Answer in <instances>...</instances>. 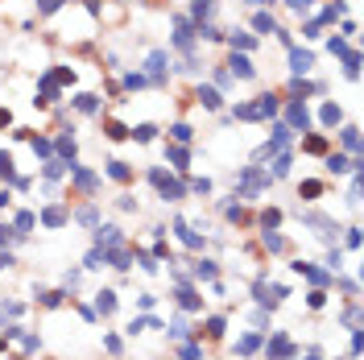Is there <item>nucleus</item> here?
I'll list each match as a JSON object with an SVG mask.
<instances>
[{
  "mask_svg": "<svg viewBox=\"0 0 364 360\" xmlns=\"http://www.w3.org/2000/svg\"><path fill=\"white\" fill-rule=\"evenodd\" d=\"M290 356H294V344H290L286 340V335H273V340H269V360H290Z\"/></svg>",
  "mask_w": 364,
  "mask_h": 360,
  "instance_id": "f257e3e1",
  "label": "nucleus"
},
{
  "mask_svg": "<svg viewBox=\"0 0 364 360\" xmlns=\"http://www.w3.org/2000/svg\"><path fill=\"white\" fill-rule=\"evenodd\" d=\"M154 182L161 187V199H182V187H178V182H170L161 170H154Z\"/></svg>",
  "mask_w": 364,
  "mask_h": 360,
  "instance_id": "f03ea898",
  "label": "nucleus"
},
{
  "mask_svg": "<svg viewBox=\"0 0 364 360\" xmlns=\"http://www.w3.org/2000/svg\"><path fill=\"white\" fill-rule=\"evenodd\" d=\"M240 182H244V195H253V191H261L265 182H269V174H261V170H244Z\"/></svg>",
  "mask_w": 364,
  "mask_h": 360,
  "instance_id": "7ed1b4c3",
  "label": "nucleus"
},
{
  "mask_svg": "<svg viewBox=\"0 0 364 360\" xmlns=\"http://www.w3.org/2000/svg\"><path fill=\"white\" fill-rule=\"evenodd\" d=\"M311 66H314V58H311L307 50H294V54H290V71H294V75H307Z\"/></svg>",
  "mask_w": 364,
  "mask_h": 360,
  "instance_id": "20e7f679",
  "label": "nucleus"
},
{
  "mask_svg": "<svg viewBox=\"0 0 364 360\" xmlns=\"http://www.w3.org/2000/svg\"><path fill=\"white\" fill-rule=\"evenodd\" d=\"M294 269H298V273H307V277H311V282H314V286H327V282H331V273H323V269H314V265H302V261H298V265H294Z\"/></svg>",
  "mask_w": 364,
  "mask_h": 360,
  "instance_id": "39448f33",
  "label": "nucleus"
},
{
  "mask_svg": "<svg viewBox=\"0 0 364 360\" xmlns=\"http://www.w3.org/2000/svg\"><path fill=\"white\" fill-rule=\"evenodd\" d=\"M96 310H100V315H112V310H116V294H112V290H100V294H96Z\"/></svg>",
  "mask_w": 364,
  "mask_h": 360,
  "instance_id": "423d86ee",
  "label": "nucleus"
},
{
  "mask_svg": "<svg viewBox=\"0 0 364 360\" xmlns=\"http://www.w3.org/2000/svg\"><path fill=\"white\" fill-rule=\"evenodd\" d=\"M290 124H294V129H307V124H311V116H307L302 103H290Z\"/></svg>",
  "mask_w": 364,
  "mask_h": 360,
  "instance_id": "0eeeda50",
  "label": "nucleus"
},
{
  "mask_svg": "<svg viewBox=\"0 0 364 360\" xmlns=\"http://www.w3.org/2000/svg\"><path fill=\"white\" fill-rule=\"evenodd\" d=\"M174 232H178V240H182L186 249H199V245H203V240H199V236H195V232L186 228V224H174Z\"/></svg>",
  "mask_w": 364,
  "mask_h": 360,
  "instance_id": "6e6552de",
  "label": "nucleus"
},
{
  "mask_svg": "<svg viewBox=\"0 0 364 360\" xmlns=\"http://www.w3.org/2000/svg\"><path fill=\"white\" fill-rule=\"evenodd\" d=\"M178 303H182L186 310H195V307H199V294H195V290H191V286H186V282L178 286Z\"/></svg>",
  "mask_w": 364,
  "mask_h": 360,
  "instance_id": "1a4fd4ad",
  "label": "nucleus"
},
{
  "mask_svg": "<svg viewBox=\"0 0 364 360\" xmlns=\"http://www.w3.org/2000/svg\"><path fill=\"white\" fill-rule=\"evenodd\" d=\"M100 245L104 249H116V245H120V232H116V228H100Z\"/></svg>",
  "mask_w": 364,
  "mask_h": 360,
  "instance_id": "9d476101",
  "label": "nucleus"
},
{
  "mask_svg": "<svg viewBox=\"0 0 364 360\" xmlns=\"http://www.w3.org/2000/svg\"><path fill=\"white\" fill-rule=\"evenodd\" d=\"M161 71H166V54H149V75H154V79H161Z\"/></svg>",
  "mask_w": 364,
  "mask_h": 360,
  "instance_id": "9b49d317",
  "label": "nucleus"
},
{
  "mask_svg": "<svg viewBox=\"0 0 364 360\" xmlns=\"http://www.w3.org/2000/svg\"><path fill=\"white\" fill-rule=\"evenodd\" d=\"M195 277H199V282H211V277H215V265H211V261H199V265H195Z\"/></svg>",
  "mask_w": 364,
  "mask_h": 360,
  "instance_id": "f8f14e48",
  "label": "nucleus"
},
{
  "mask_svg": "<svg viewBox=\"0 0 364 360\" xmlns=\"http://www.w3.org/2000/svg\"><path fill=\"white\" fill-rule=\"evenodd\" d=\"M257 344H261V335H244V340L236 344V352H240V356H249V352H257Z\"/></svg>",
  "mask_w": 364,
  "mask_h": 360,
  "instance_id": "ddd939ff",
  "label": "nucleus"
},
{
  "mask_svg": "<svg viewBox=\"0 0 364 360\" xmlns=\"http://www.w3.org/2000/svg\"><path fill=\"white\" fill-rule=\"evenodd\" d=\"M166 331L174 335V340H186V335H191V327H186L182 319H174V323H166Z\"/></svg>",
  "mask_w": 364,
  "mask_h": 360,
  "instance_id": "4468645a",
  "label": "nucleus"
},
{
  "mask_svg": "<svg viewBox=\"0 0 364 360\" xmlns=\"http://www.w3.org/2000/svg\"><path fill=\"white\" fill-rule=\"evenodd\" d=\"M232 66H236V75H240V79H249V75H253V62H249L244 54H240V58H232Z\"/></svg>",
  "mask_w": 364,
  "mask_h": 360,
  "instance_id": "2eb2a0df",
  "label": "nucleus"
},
{
  "mask_svg": "<svg viewBox=\"0 0 364 360\" xmlns=\"http://www.w3.org/2000/svg\"><path fill=\"white\" fill-rule=\"evenodd\" d=\"M253 25H257V33H273V17H269V13H257Z\"/></svg>",
  "mask_w": 364,
  "mask_h": 360,
  "instance_id": "dca6fc26",
  "label": "nucleus"
},
{
  "mask_svg": "<svg viewBox=\"0 0 364 360\" xmlns=\"http://www.w3.org/2000/svg\"><path fill=\"white\" fill-rule=\"evenodd\" d=\"M344 145L356 154V149H360V129H344Z\"/></svg>",
  "mask_w": 364,
  "mask_h": 360,
  "instance_id": "f3484780",
  "label": "nucleus"
},
{
  "mask_svg": "<svg viewBox=\"0 0 364 360\" xmlns=\"http://www.w3.org/2000/svg\"><path fill=\"white\" fill-rule=\"evenodd\" d=\"M286 141H290V129H286V124H277V129H273V149H281Z\"/></svg>",
  "mask_w": 364,
  "mask_h": 360,
  "instance_id": "a211bd4d",
  "label": "nucleus"
},
{
  "mask_svg": "<svg viewBox=\"0 0 364 360\" xmlns=\"http://www.w3.org/2000/svg\"><path fill=\"white\" fill-rule=\"evenodd\" d=\"M75 182H79V187H96V174H87V170H75Z\"/></svg>",
  "mask_w": 364,
  "mask_h": 360,
  "instance_id": "6ab92c4d",
  "label": "nucleus"
},
{
  "mask_svg": "<svg viewBox=\"0 0 364 360\" xmlns=\"http://www.w3.org/2000/svg\"><path fill=\"white\" fill-rule=\"evenodd\" d=\"M199 100H203L207 108H219V96H215V91H211V87H203V91H199Z\"/></svg>",
  "mask_w": 364,
  "mask_h": 360,
  "instance_id": "aec40b11",
  "label": "nucleus"
},
{
  "mask_svg": "<svg viewBox=\"0 0 364 360\" xmlns=\"http://www.w3.org/2000/svg\"><path fill=\"white\" fill-rule=\"evenodd\" d=\"M265 249H269V253H281V249H286V240H281V236H269V232H265Z\"/></svg>",
  "mask_w": 364,
  "mask_h": 360,
  "instance_id": "412c9836",
  "label": "nucleus"
},
{
  "mask_svg": "<svg viewBox=\"0 0 364 360\" xmlns=\"http://www.w3.org/2000/svg\"><path fill=\"white\" fill-rule=\"evenodd\" d=\"M62 219H66V215L58 211V207H50V211H46V224H50V228H58V224H62Z\"/></svg>",
  "mask_w": 364,
  "mask_h": 360,
  "instance_id": "4be33fe9",
  "label": "nucleus"
},
{
  "mask_svg": "<svg viewBox=\"0 0 364 360\" xmlns=\"http://www.w3.org/2000/svg\"><path fill=\"white\" fill-rule=\"evenodd\" d=\"M339 120V108H335V103H327V108H323V124H335Z\"/></svg>",
  "mask_w": 364,
  "mask_h": 360,
  "instance_id": "5701e85b",
  "label": "nucleus"
},
{
  "mask_svg": "<svg viewBox=\"0 0 364 360\" xmlns=\"http://www.w3.org/2000/svg\"><path fill=\"white\" fill-rule=\"evenodd\" d=\"M108 174H112V178H128V166H124V161H112Z\"/></svg>",
  "mask_w": 364,
  "mask_h": 360,
  "instance_id": "b1692460",
  "label": "nucleus"
},
{
  "mask_svg": "<svg viewBox=\"0 0 364 360\" xmlns=\"http://www.w3.org/2000/svg\"><path fill=\"white\" fill-rule=\"evenodd\" d=\"M232 46H240V50H253V38H249V33H240V38L232 33Z\"/></svg>",
  "mask_w": 364,
  "mask_h": 360,
  "instance_id": "393cba45",
  "label": "nucleus"
},
{
  "mask_svg": "<svg viewBox=\"0 0 364 360\" xmlns=\"http://www.w3.org/2000/svg\"><path fill=\"white\" fill-rule=\"evenodd\" d=\"M17 228H21V232H29V228H33V215H29V211H21V215H17Z\"/></svg>",
  "mask_w": 364,
  "mask_h": 360,
  "instance_id": "a878e982",
  "label": "nucleus"
},
{
  "mask_svg": "<svg viewBox=\"0 0 364 360\" xmlns=\"http://www.w3.org/2000/svg\"><path fill=\"white\" fill-rule=\"evenodd\" d=\"M157 129H154V124H141V129H137V141H149V137H154Z\"/></svg>",
  "mask_w": 364,
  "mask_h": 360,
  "instance_id": "bb28decb",
  "label": "nucleus"
},
{
  "mask_svg": "<svg viewBox=\"0 0 364 360\" xmlns=\"http://www.w3.org/2000/svg\"><path fill=\"white\" fill-rule=\"evenodd\" d=\"M174 137H178V141H191V129H186V124H174V129H170Z\"/></svg>",
  "mask_w": 364,
  "mask_h": 360,
  "instance_id": "cd10ccee",
  "label": "nucleus"
},
{
  "mask_svg": "<svg viewBox=\"0 0 364 360\" xmlns=\"http://www.w3.org/2000/svg\"><path fill=\"white\" fill-rule=\"evenodd\" d=\"M207 335H224V319H211L207 323Z\"/></svg>",
  "mask_w": 364,
  "mask_h": 360,
  "instance_id": "c85d7f7f",
  "label": "nucleus"
},
{
  "mask_svg": "<svg viewBox=\"0 0 364 360\" xmlns=\"http://www.w3.org/2000/svg\"><path fill=\"white\" fill-rule=\"evenodd\" d=\"M100 261H104V253L96 249V253H87V269H100Z\"/></svg>",
  "mask_w": 364,
  "mask_h": 360,
  "instance_id": "c756f323",
  "label": "nucleus"
},
{
  "mask_svg": "<svg viewBox=\"0 0 364 360\" xmlns=\"http://www.w3.org/2000/svg\"><path fill=\"white\" fill-rule=\"evenodd\" d=\"M356 161H348V157H331V170H352Z\"/></svg>",
  "mask_w": 364,
  "mask_h": 360,
  "instance_id": "7c9ffc66",
  "label": "nucleus"
},
{
  "mask_svg": "<svg viewBox=\"0 0 364 360\" xmlns=\"http://www.w3.org/2000/svg\"><path fill=\"white\" fill-rule=\"evenodd\" d=\"M286 170H290V157H286V154H281V157L273 161V174H286Z\"/></svg>",
  "mask_w": 364,
  "mask_h": 360,
  "instance_id": "2f4dec72",
  "label": "nucleus"
},
{
  "mask_svg": "<svg viewBox=\"0 0 364 360\" xmlns=\"http://www.w3.org/2000/svg\"><path fill=\"white\" fill-rule=\"evenodd\" d=\"M182 360H199V348L195 344H182Z\"/></svg>",
  "mask_w": 364,
  "mask_h": 360,
  "instance_id": "473e14b6",
  "label": "nucleus"
},
{
  "mask_svg": "<svg viewBox=\"0 0 364 360\" xmlns=\"http://www.w3.org/2000/svg\"><path fill=\"white\" fill-rule=\"evenodd\" d=\"M8 170H13V157H8V154H0V174H8Z\"/></svg>",
  "mask_w": 364,
  "mask_h": 360,
  "instance_id": "72a5a7b5",
  "label": "nucleus"
},
{
  "mask_svg": "<svg viewBox=\"0 0 364 360\" xmlns=\"http://www.w3.org/2000/svg\"><path fill=\"white\" fill-rule=\"evenodd\" d=\"M58 4H62V0H42V13H54Z\"/></svg>",
  "mask_w": 364,
  "mask_h": 360,
  "instance_id": "f704fd0d",
  "label": "nucleus"
},
{
  "mask_svg": "<svg viewBox=\"0 0 364 360\" xmlns=\"http://www.w3.org/2000/svg\"><path fill=\"white\" fill-rule=\"evenodd\" d=\"M286 4H290V8H298V13H302V8H307V0H286Z\"/></svg>",
  "mask_w": 364,
  "mask_h": 360,
  "instance_id": "c9c22d12",
  "label": "nucleus"
},
{
  "mask_svg": "<svg viewBox=\"0 0 364 360\" xmlns=\"http://www.w3.org/2000/svg\"><path fill=\"white\" fill-rule=\"evenodd\" d=\"M4 240H8V228H0V245H4Z\"/></svg>",
  "mask_w": 364,
  "mask_h": 360,
  "instance_id": "e433bc0d",
  "label": "nucleus"
},
{
  "mask_svg": "<svg viewBox=\"0 0 364 360\" xmlns=\"http://www.w3.org/2000/svg\"><path fill=\"white\" fill-rule=\"evenodd\" d=\"M311 360H319V356H311Z\"/></svg>",
  "mask_w": 364,
  "mask_h": 360,
  "instance_id": "4c0bfd02",
  "label": "nucleus"
}]
</instances>
